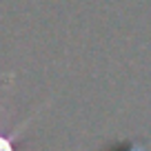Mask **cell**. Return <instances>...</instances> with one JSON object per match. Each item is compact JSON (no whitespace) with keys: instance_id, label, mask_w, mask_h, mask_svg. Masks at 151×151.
<instances>
[{"instance_id":"1","label":"cell","mask_w":151,"mask_h":151,"mask_svg":"<svg viewBox=\"0 0 151 151\" xmlns=\"http://www.w3.org/2000/svg\"><path fill=\"white\" fill-rule=\"evenodd\" d=\"M16 136H18V133L9 136V133H2V131H0V151H18V149H16V145H14Z\"/></svg>"},{"instance_id":"2","label":"cell","mask_w":151,"mask_h":151,"mask_svg":"<svg viewBox=\"0 0 151 151\" xmlns=\"http://www.w3.org/2000/svg\"><path fill=\"white\" fill-rule=\"evenodd\" d=\"M120 151H151V140H138V142H129L127 147H122Z\"/></svg>"}]
</instances>
